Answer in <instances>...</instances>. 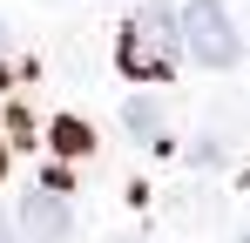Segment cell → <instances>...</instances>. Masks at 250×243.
<instances>
[{"label": "cell", "instance_id": "obj_1", "mask_svg": "<svg viewBox=\"0 0 250 243\" xmlns=\"http://www.w3.org/2000/svg\"><path fill=\"white\" fill-rule=\"evenodd\" d=\"M183 14H169L163 0H149V7H135L122 20V40H115V61H122L128 81H169L176 75V61H183Z\"/></svg>", "mask_w": 250, "mask_h": 243}, {"label": "cell", "instance_id": "obj_2", "mask_svg": "<svg viewBox=\"0 0 250 243\" xmlns=\"http://www.w3.org/2000/svg\"><path fill=\"white\" fill-rule=\"evenodd\" d=\"M183 40H189V61H203V68H237V54H244V40L230 27V7H223V0H189Z\"/></svg>", "mask_w": 250, "mask_h": 243}, {"label": "cell", "instance_id": "obj_3", "mask_svg": "<svg viewBox=\"0 0 250 243\" xmlns=\"http://www.w3.org/2000/svg\"><path fill=\"white\" fill-rule=\"evenodd\" d=\"M68 196L61 189H27L21 196V230H27V243H61L68 237Z\"/></svg>", "mask_w": 250, "mask_h": 243}, {"label": "cell", "instance_id": "obj_4", "mask_svg": "<svg viewBox=\"0 0 250 243\" xmlns=\"http://www.w3.org/2000/svg\"><path fill=\"white\" fill-rule=\"evenodd\" d=\"M122 122H128V135H142V142H156V135H163V108H156V101H128Z\"/></svg>", "mask_w": 250, "mask_h": 243}, {"label": "cell", "instance_id": "obj_5", "mask_svg": "<svg viewBox=\"0 0 250 243\" xmlns=\"http://www.w3.org/2000/svg\"><path fill=\"white\" fill-rule=\"evenodd\" d=\"M88 142H95V135H88L82 122H54V149H61V156H88Z\"/></svg>", "mask_w": 250, "mask_h": 243}, {"label": "cell", "instance_id": "obj_6", "mask_svg": "<svg viewBox=\"0 0 250 243\" xmlns=\"http://www.w3.org/2000/svg\"><path fill=\"white\" fill-rule=\"evenodd\" d=\"M0 54H7V20H0Z\"/></svg>", "mask_w": 250, "mask_h": 243}, {"label": "cell", "instance_id": "obj_7", "mask_svg": "<svg viewBox=\"0 0 250 243\" xmlns=\"http://www.w3.org/2000/svg\"><path fill=\"white\" fill-rule=\"evenodd\" d=\"M0 243H14V230H7V223H0Z\"/></svg>", "mask_w": 250, "mask_h": 243}, {"label": "cell", "instance_id": "obj_8", "mask_svg": "<svg viewBox=\"0 0 250 243\" xmlns=\"http://www.w3.org/2000/svg\"><path fill=\"white\" fill-rule=\"evenodd\" d=\"M237 243H250V223H244V237H237Z\"/></svg>", "mask_w": 250, "mask_h": 243}, {"label": "cell", "instance_id": "obj_9", "mask_svg": "<svg viewBox=\"0 0 250 243\" xmlns=\"http://www.w3.org/2000/svg\"><path fill=\"white\" fill-rule=\"evenodd\" d=\"M0 176H7V156H0Z\"/></svg>", "mask_w": 250, "mask_h": 243}]
</instances>
